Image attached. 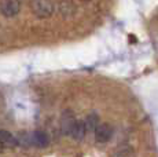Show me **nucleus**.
<instances>
[{
	"label": "nucleus",
	"mask_w": 158,
	"mask_h": 157,
	"mask_svg": "<svg viewBox=\"0 0 158 157\" xmlns=\"http://www.w3.org/2000/svg\"><path fill=\"white\" fill-rule=\"evenodd\" d=\"M33 14L39 18H50L56 11V4L52 2H32L30 3Z\"/></svg>",
	"instance_id": "nucleus-1"
},
{
	"label": "nucleus",
	"mask_w": 158,
	"mask_h": 157,
	"mask_svg": "<svg viewBox=\"0 0 158 157\" xmlns=\"http://www.w3.org/2000/svg\"><path fill=\"white\" fill-rule=\"evenodd\" d=\"M76 6L73 3H58L56 4V11L60 14L62 17L69 18L76 14Z\"/></svg>",
	"instance_id": "nucleus-8"
},
{
	"label": "nucleus",
	"mask_w": 158,
	"mask_h": 157,
	"mask_svg": "<svg viewBox=\"0 0 158 157\" xmlns=\"http://www.w3.org/2000/svg\"><path fill=\"white\" fill-rule=\"evenodd\" d=\"M76 117L74 114L72 113V110H65L62 113V116H60V131H62L63 135H68V137H70L72 134V129H73V125H74L76 123Z\"/></svg>",
	"instance_id": "nucleus-2"
},
{
	"label": "nucleus",
	"mask_w": 158,
	"mask_h": 157,
	"mask_svg": "<svg viewBox=\"0 0 158 157\" xmlns=\"http://www.w3.org/2000/svg\"><path fill=\"white\" fill-rule=\"evenodd\" d=\"M0 143L4 146V149H6V147L13 149V147L18 146L17 138H15L10 131H7V129H0Z\"/></svg>",
	"instance_id": "nucleus-6"
},
{
	"label": "nucleus",
	"mask_w": 158,
	"mask_h": 157,
	"mask_svg": "<svg viewBox=\"0 0 158 157\" xmlns=\"http://www.w3.org/2000/svg\"><path fill=\"white\" fill-rule=\"evenodd\" d=\"M21 11V3L19 2H3L0 3V13L7 18H13L18 15Z\"/></svg>",
	"instance_id": "nucleus-4"
},
{
	"label": "nucleus",
	"mask_w": 158,
	"mask_h": 157,
	"mask_svg": "<svg viewBox=\"0 0 158 157\" xmlns=\"http://www.w3.org/2000/svg\"><path fill=\"white\" fill-rule=\"evenodd\" d=\"M32 145L36 147H47L50 145V137L44 131H33L32 132Z\"/></svg>",
	"instance_id": "nucleus-5"
},
{
	"label": "nucleus",
	"mask_w": 158,
	"mask_h": 157,
	"mask_svg": "<svg viewBox=\"0 0 158 157\" xmlns=\"http://www.w3.org/2000/svg\"><path fill=\"white\" fill-rule=\"evenodd\" d=\"M94 134H95V141L98 142V143H106V142H109L111 139V137H113V128H111V125L106 124V123H102V124H99L96 127Z\"/></svg>",
	"instance_id": "nucleus-3"
},
{
	"label": "nucleus",
	"mask_w": 158,
	"mask_h": 157,
	"mask_svg": "<svg viewBox=\"0 0 158 157\" xmlns=\"http://www.w3.org/2000/svg\"><path fill=\"white\" fill-rule=\"evenodd\" d=\"M84 124H85L87 132H92L96 129V127L99 125V117L96 113H89L87 116V119L84 120Z\"/></svg>",
	"instance_id": "nucleus-9"
},
{
	"label": "nucleus",
	"mask_w": 158,
	"mask_h": 157,
	"mask_svg": "<svg viewBox=\"0 0 158 157\" xmlns=\"http://www.w3.org/2000/svg\"><path fill=\"white\" fill-rule=\"evenodd\" d=\"M85 134H87V128H85V124H84V120H76L70 137L74 141H81V139H84Z\"/></svg>",
	"instance_id": "nucleus-7"
},
{
	"label": "nucleus",
	"mask_w": 158,
	"mask_h": 157,
	"mask_svg": "<svg viewBox=\"0 0 158 157\" xmlns=\"http://www.w3.org/2000/svg\"><path fill=\"white\" fill-rule=\"evenodd\" d=\"M3 152H4V146L0 143V153H3Z\"/></svg>",
	"instance_id": "nucleus-10"
}]
</instances>
